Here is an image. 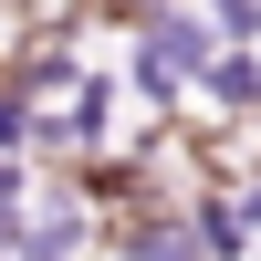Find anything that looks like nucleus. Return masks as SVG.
<instances>
[{
	"mask_svg": "<svg viewBox=\"0 0 261 261\" xmlns=\"http://www.w3.org/2000/svg\"><path fill=\"white\" fill-rule=\"evenodd\" d=\"M0 157H32V105L0 84Z\"/></svg>",
	"mask_w": 261,
	"mask_h": 261,
	"instance_id": "obj_2",
	"label": "nucleus"
},
{
	"mask_svg": "<svg viewBox=\"0 0 261 261\" xmlns=\"http://www.w3.org/2000/svg\"><path fill=\"white\" fill-rule=\"evenodd\" d=\"M32 209V157H0V220H21Z\"/></svg>",
	"mask_w": 261,
	"mask_h": 261,
	"instance_id": "obj_3",
	"label": "nucleus"
},
{
	"mask_svg": "<svg viewBox=\"0 0 261 261\" xmlns=\"http://www.w3.org/2000/svg\"><path fill=\"white\" fill-rule=\"evenodd\" d=\"M251 261H261V251H251Z\"/></svg>",
	"mask_w": 261,
	"mask_h": 261,
	"instance_id": "obj_4",
	"label": "nucleus"
},
{
	"mask_svg": "<svg viewBox=\"0 0 261 261\" xmlns=\"http://www.w3.org/2000/svg\"><path fill=\"white\" fill-rule=\"evenodd\" d=\"M188 94H199L209 115H220V136H230L241 115H261V53H220L199 84H188Z\"/></svg>",
	"mask_w": 261,
	"mask_h": 261,
	"instance_id": "obj_1",
	"label": "nucleus"
}]
</instances>
